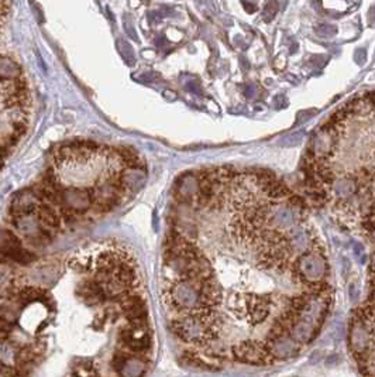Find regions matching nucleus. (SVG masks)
<instances>
[{
  "label": "nucleus",
  "instance_id": "nucleus-10",
  "mask_svg": "<svg viewBox=\"0 0 375 377\" xmlns=\"http://www.w3.org/2000/svg\"><path fill=\"white\" fill-rule=\"evenodd\" d=\"M277 12H278V5L275 0H270L266 3V6L264 7V12H262V19L265 23H270L273 21V19L277 16Z\"/></svg>",
  "mask_w": 375,
  "mask_h": 377
},
{
  "label": "nucleus",
  "instance_id": "nucleus-5",
  "mask_svg": "<svg viewBox=\"0 0 375 377\" xmlns=\"http://www.w3.org/2000/svg\"><path fill=\"white\" fill-rule=\"evenodd\" d=\"M21 346H23L21 343L16 342L13 339L0 342V363L16 366L17 359H19V350Z\"/></svg>",
  "mask_w": 375,
  "mask_h": 377
},
{
  "label": "nucleus",
  "instance_id": "nucleus-9",
  "mask_svg": "<svg viewBox=\"0 0 375 377\" xmlns=\"http://www.w3.org/2000/svg\"><path fill=\"white\" fill-rule=\"evenodd\" d=\"M117 47H119V51H120V54L124 58V61L127 62L129 65H133L134 61H136V57H134V51H133V48L130 47L129 42L119 40L117 41Z\"/></svg>",
  "mask_w": 375,
  "mask_h": 377
},
{
  "label": "nucleus",
  "instance_id": "nucleus-15",
  "mask_svg": "<svg viewBox=\"0 0 375 377\" xmlns=\"http://www.w3.org/2000/svg\"><path fill=\"white\" fill-rule=\"evenodd\" d=\"M365 55H367V54H365V51H364V50H357V51H355V55H354L355 62H357V64H360V65H361V64H364V62H365V60H367V57H365Z\"/></svg>",
  "mask_w": 375,
  "mask_h": 377
},
{
  "label": "nucleus",
  "instance_id": "nucleus-16",
  "mask_svg": "<svg viewBox=\"0 0 375 377\" xmlns=\"http://www.w3.org/2000/svg\"><path fill=\"white\" fill-rule=\"evenodd\" d=\"M148 19H150L151 23H154V24H158L159 21L163 20V17L159 16L158 12H150V13H148Z\"/></svg>",
  "mask_w": 375,
  "mask_h": 377
},
{
  "label": "nucleus",
  "instance_id": "nucleus-20",
  "mask_svg": "<svg viewBox=\"0 0 375 377\" xmlns=\"http://www.w3.org/2000/svg\"><path fill=\"white\" fill-rule=\"evenodd\" d=\"M163 42H164V38H163V37H157V40H155V44H157L158 47H163Z\"/></svg>",
  "mask_w": 375,
  "mask_h": 377
},
{
  "label": "nucleus",
  "instance_id": "nucleus-11",
  "mask_svg": "<svg viewBox=\"0 0 375 377\" xmlns=\"http://www.w3.org/2000/svg\"><path fill=\"white\" fill-rule=\"evenodd\" d=\"M316 33L323 38H332L337 33V27L333 24H320L316 27Z\"/></svg>",
  "mask_w": 375,
  "mask_h": 377
},
{
  "label": "nucleus",
  "instance_id": "nucleus-18",
  "mask_svg": "<svg viewBox=\"0 0 375 377\" xmlns=\"http://www.w3.org/2000/svg\"><path fill=\"white\" fill-rule=\"evenodd\" d=\"M172 12H174V10H172L171 7L163 6V7H161V10H159L158 13H159V16H161V17H165V16H170V14H172Z\"/></svg>",
  "mask_w": 375,
  "mask_h": 377
},
{
  "label": "nucleus",
  "instance_id": "nucleus-7",
  "mask_svg": "<svg viewBox=\"0 0 375 377\" xmlns=\"http://www.w3.org/2000/svg\"><path fill=\"white\" fill-rule=\"evenodd\" d=\"M19 246H23V245H21V240L17 238V234L14 233L13 230L0 227V253L5 254L9 250Z\"/></svg>",
  "mask_w": 375,
  "mask_h": 377
},
{
  "label": "nucleus",
  "instance_id": "nucleus-13",
  "mask_svg": "<svg viewBox=\"0 0 375 377\" xmlns=\"http://www.w3.org/2000/svg\"><path fill=\"white\" fill-rule=\"evenodd\" d=\"M10 12V0H0V28L6 23Z\"/></svg>",
  "mask_w": 375,
  "mask_h": 377
},
{
  "label": "nucleus",
  "instance_id": "nucleus-8",
  "mask_svg": "<svg viewBox=\"0 0 375 377\" xmlns=\"http://www.w3.org/2000/svg\"><path fill=\"white\" fill-rule=\"evenodd\" d=\"M7 260H12L14 263H19V264H30L33 263L35 259V256L31 252H28L27 249H24L23 246L14 247L12 250H9L5 253Z\"/></svg>",
  "mask_w": 375,
  "mask_h": 377
},
{
  "label": "nucleus",
  "instance_id": "nucleus-2",
  "mask_svg": "<svg viewBox=\"0 0 375 377\" xmlns=\"http://www.w3.org/2000/svg\"><path fill=\"white\" fill-rule=\"evenodd\" d=\"M12 226L19 232V233L27 240L30 245L34 246H44L52 240V236L48 234L47 232L42 230L41 225L35 215H27V216H17V218H10Z\"/></svg>",
  "mask_w": 375,
  "mask_h": 377
},
{
  "label": "nucleus",
  "instance_id": "nucleus-3",
  "mask_svg": "<svg viewBox=\"0 0 375 377\" xmlns=\"http://www.w3.org/2000/svg\"><path fill=\"white\" fill-rule=\"evenodd\" d=\"M76 294L82 298L86 305H92V307L93 305H100L103 302L108 301V297H106V293L103 290L102 282L99 281L97 278L83 281L76 290Z\"/></svg>",
  "mask_w": 375,
  "mask_h": 377
},
{
  "label": "nucleus",
  "instance_id": "nucleus-6",
  "mask_svg": "<svg viewBox=\"0 0 375 377\" xmlns=\"http://www.w3.org/2000/svg\"><path fill=\"white\" fill-rule=\"evenodd\" d=\"M71 377H97V370L92 360L81 359L72 366Z\"/></svg>",
  "mask_w": 375,
  "mask_h": 377
},
{
  "label": "nucleus",
  "instance_id": "nucleus-19",
  "mask_svg": "<svg viewBox=\"0 0 375 377\" xmlns=\"http://www.w3.org/2000/svg\"><path fill=\"white\" fill-rule=\"evenodd\" d=\"M251 90L254 92V88H252V86H250V85H248V86H246V92H244V93H246V96H248V98H250V96H251Z\"/></svg>",
  "mask_w": 375,
  "mask_h": 377
},
{
  "label": "nucleus",
  "instance_id": "nucleus-1",
  "mask_svg": "<svg viewBox=\"0 0 375 377\" xmlns=\"http://www.w3.org/2000/svg\"><path fill=\"white\" fill-rule=\"evenodd\" d=\"M31 92L23 68L0 54V167L24 137L31 119Z\"/></svg>",
  "mask_w": 375,
  "mask_h": 377
},
{
  "label": "nucleus",
  "instance_id": "nucleus-4",
  "mask_svg": "<svg viewBox=\"0 0 375 377\" xmlns=\"http://www.w3.org/2000/svg\"><path fill=\"white\" fill-rule=\"evenodd\" d=\"M21 307L14 300H2L0 301V319L16 326L20 321Z\"/></svg>",
  "mask_w": 375,
  "mask_h": 377
},
{
  "label": "nucleus",
  "instance_id": "nucleus-12",
  "mask_svg": "<svg viewBox=\"0 0 375 377\" xmlns=\"http://www.w3.org/2000/svg\"><path fill=\"white\" fill-rule=\"evenodd\" d=\"M13 325L5 322L3 319H0V342H5V341H9L12 339L13 336Z\"/></svg>",
  "mask_w": 375,
  "mask_h": 377
},
{
  "label": "nucleus",
  "instance_id": "nucleus-14",
  "mask_svg": "<svg viewBox=\"0 0 375 377\" xmlns=\"http://www.w3.org/2000/svg\"><path fill=\"white\" fill-rule=\"evenodd\" d=\"M17 374V367L10 364L0 363V377H14Z\"/></svg>",
  "mask_w": 375,
  "mask_h": 377
},
{
  "label": "nucleus",
  "instance_id": "nucleus-17",
  "mask_svg": "<svg viewBox=\"0 0 375 377\" xmlns=\"http://www.w3.org/2000/svg\"><path fill=\"white\" fill-rule=\"evenodd\" d=\"M241 3H243V6H244V9H246V12L247 13H254L255 10H257V7L254 6L252 3H248L247 0H241Z\"/></svg>",
  "mask_w": 375,
  "mask_h": 377
}]
</instances>
